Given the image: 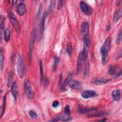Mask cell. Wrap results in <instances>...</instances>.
I'll list each match as a JSON object with an SVG mask.
<instances>
[{"instance_id": "cell-10", "label": "cell", "mask_w": 122, "mask_h": 122, "mask_svg": "<svg viewBox=\"0 0 122 122\" xmlns=\"http://www.w3.org/2000/svg\"><path fill=\"white\" fill-rule=\"evenodd\" d=\"M89 31V25L87 22H83L81 27V34L85 36L88 35Z\"/></svg>"}, {"instance_id": "cell-3", "label": "cell", "mask_w": 122, "mask_h": 122, "mask_svg": "<svg viewBox=\"0 0 122 122\" xmlns=\"http://www.w3.org/2000/svg\"><path fill=\"white\" fill-rule=\"evenodd\" d=\"M36 35H37V30H36V29L35 28L34 30V31L32 33V34L30 44V46H29V49L28 57H29V61L30 63L31 62V60H32V55H33V51L34 49V43H35Z\"/></svg>"}, {"instance_id": "cell-39", "label": "cell", "mask_w": 122, "mask_h": 122, "mask_svg": "<svg viewBox=\"0 0 122 122\" xmlns=\"http://www.w3.org/2000/svg\"><path fill=\"white\" fill-rule=\"evenodd\" d=\"M121 75H122V71H121L119 72V74L116 76V78H118V77H119L120 76H121Z\"/></svg>"}, {"instance_id": "cell-1", "label": "cell", "mask_w": 122, "mask_h": 122, "mask_svg": "<svg viewBox=\"0 0 122 122\" xmlns=\"http://www.w3.org/2000/svg\"><path fill=\"white\" fill-rule=\"evenodd\" d=\"M17 70L19 77L22 79L24 77L25 75L26 69L25 65L24 63L23 56L21 53H19L18 59H17Z\"/></svg>"}, {"instance_id": "cell-23", "label": "cell", "mask_w": 122, "mask_h": 122, "mask_svg": "<svg viewBox=\"0 0 122 122\" xmlns=\"http://www.w3.org/2000/svg\"><path fill=\"white\" fill-rule=\"evenodd\" d=\"M55 3H56L55 1H51L50 4L49 6V7L48 9V11L49 13H51L53 12L54 8L55 7Z\"/></svg>"}, {"instance_id": "cell-34", "label": "cell", "mask_w": 122, "mask_h": 122, "mask_svg": "<svg viewBox=\"0 0 122 122\" xmlns=\"http://www.w3.org/2000/svg\"><path fill=\"white\" fill-rule=\"evenodd\" d=\"M13 72H11L10 74L9 75L8 79V81H7V85L8 86H9L10 84L11 83V81H12L13 77Z\"/></svg>"}, {"instance_id": "cell-33", "label": "cell", "mask_w": 122, "mask_h": 122, "mask_svg": "<svg viewBox=\"0 0 122 122\" xmlns=\"http://www.w3.org/2000/svg\"><path fill=\"white\" fill-rule=\"evenodd\" d=\"M64 112L67 115L69 116L71 115V110H70V106L69 105H66L65 107H64Z\"/></svg>"}, {"instance_id": "cell-26", "label": "cell", "mask_w": 122, "mask_h": 122, "mask_svg": "<svg viewBox=\"0 0 122 122\" xmlns=\"http://www.w3.org/2000/svg\"><path fill=\"white\" fill-rule=\"evenodd\" d=\"M10 37V31L9 29H7L4 33V39L5 42H8L9 41Z\"/></svg>"}, {"instance_id": "cell-2", "label": "cell", "mask_w": 122, "mask_h": 122, "mask_svg": "<svg viewBox=\"0 0 122 122\" xmlns=\"http://www.w3.org/2000/svg\"><path fill=\"white\" fill-rule=\"evenodd\" d=\"M84 48H83V51H82V52H83V54L84 60L85 61H86L87 60V59H88V53L89 51L90 43H91L90 39L88 35L84 36Z\"/></svg>"}, {"instance_id": "cell-9", "label": "cell", "mask_w": 122, "mask_h": 122, "mask_svg": "<svg viewBox=\"0 0 122 122\" xmlns=\"http://www.w3.org/2000/svg\"><path fill=\"white\" fill-rule=\"evenodd\" d=\"M97 93L95 91L93 90H86L84 91L82 93V97L84 99H88L91 97L96 96Z\"/></svg>"}, {"instance_id": "cell-20", "label": "cell", "mask_w": 122, "mask_h": 122, "mask_svg": "<svg viewBox=\"0 0 122 122\" xmlns=\"http://www.w3.org/2000/svg\"><path fill=\"white\" fill-rule=\"evenodd\" d=\"M107 114V112H100L99 113H96L95 114H89L88 115V116L89 117H101L104 116Z\"/></svg>"}, {"instance_id": "cell-40", "label": "cell", "mask_w": 122, "mask_h": 122, "mask_svg": "<svg viewBox=\"0 0 122 122\" xmlns=\"http://www.w3.org/2000/svg\"><path fill=\"white\" fill-rule=\"evenodd\" d=\"M111 28V25L110 24H109V25L108 26H107V28H106V31H109V30Z\"/></svg>"}, {"instance_id": "cell-6", "label": "cell", "mask_w": 122, "mask_h": 122, "mask_svg": "<svg viewBox=\"0 0 122 122\" xmlns=\"http://www.w3.org/2000/svg\"><path fill=\"white\" fill-rule=\"evenodd\" d=\"M80 8L82 12L87 16H90L92 14L93 9L92 7L85 2L82 1L80 3Z\"/></svg>"}, {"instance_id": "cell-30", "label": "cell", "mask_w": 122, "mask_h": 122, "mask_svg": "<svg viewBox=\"0 0 122 122\" xmlns=\"http://www.w3.org/2000/svg\"><path fill=\"white\" fill-rule=\"evenodd\" d=\"M89 70V64L88 62H86L85 63V68L84 69V76H86L87 75V74L88 73Z\"/></svg>"}, {"instance_id": "cell-15", "label": "cell", "mask_w": 122, "mask_h": 122, "mask_svg": "<svg viewBox=\"0 0 122 122\" xmlns=\"http://www.w3.org/2000/svg\"><path fill=\"white\" fill-rule=\"evenodd\" d=\"M112 96L114 100L116 102H118L121 100V92L120 90L117 89L114 90L112 93Z\"/></svg>"}, {"instance_id": "cell-41", "label": "cell", "mask_w": 122, "mask_h": 122, "mask_svg": "<svg viewBox=\"0 0 122 122\" xmlns=\"http://www.w3.org/2000/svg\"><path fill=\"white\" fill-rule=\"evenodd\" d=\"M105 121H106V119H105V120H100V121H103V122Z\"/></svg>"}, {"instance_id": "cell-18", "label": "cell", "mask_w": 122, "mask_h": 122, "mask_svg": "<svg viewBox=\"0 0 122 122\" xmlns=\"http://www.w3.org/2000/svg\"><path fill=\"white\" fill-rule=\"evenodd\" d=\"M4 22H5V18L4 16L1 15V21H0V22H1V24H0V30H1V41L2 40V38H3V32L4 29Z\"/></svg>"}, {"instance_id": "cell-24", "label": "cell", "mask_w": 122, "mask_h": 122, "mask_svg": "<svg viewBox=\"0 0 122 122\" xmlns=\"http://www.w3.org/2000/svg\"><path fill=\"white\" fill-rule=\"evenodd\" d=\"M59 62H60L59 58L57 56H55V57L54 58V66H53V70H54V71H55V72H56L57 67L58 64H59Z\"/></svg>"}, {"instance_id": "cell-37", "label": "cell", "mask_w": 122, "mask_h": 122, "mask_svg": "<svg viewBox=\"0 0 122 122\" xmlns=\"http://www.w3.org/2000/svg\"><path fill=\"white\" fill-rule=\"evenodd\" d=\"M122 57V51L121 50L120 51V52L118 53V56H117V59H120Z\"/></svg>"}, {"instance_id": "cell-31", "label": "cell", "mask_w": 122, "mask_h": 122, "mask_svg": "<svg viewBox=\"0 0 122 122\" xmlns=\"http://www.w3.org/2000/svg\"><path fill=\"white\" fill-rule=\"evenodd\" d=\"M29 115L33 119H36L38 117V115L36 112L33 110H31L29 112Z\"/></svg>"}, {"instance_id": "cell-7", "label": "cell", "mask_w": 122, "mask_h": 122, "mask_svg": "<svg viewBox=\"0 0 122 122\" xmlns=\"http://www.w3.org/2000/svg\"><path fill=\"white\" fill-rule=\"evenodd\" d=\"M109 50L104 48L103 46L101 49V55L102 58V63L103 64H105L109 60Z\"/></svg>"}, {"instance_id": "cell-14", "label": "cell", "mask_w": 122, "mask_h": 122, "mask_svg": "<svg viewBox=\"0 0 122 122\" xmlns=\"http://www.w3.org/2000/svg\"><path fill=\"white\" fill-rule=\"evenodd\" d=\"M17 11L18 14L20 16H22L25 13L26 11V6L23 3H21L19 4L17 8Z\"/></svg>"}, {"instance_id": "cell-11", "label": "cell", "mask_w": 122, "mask_h": 122, "mask_svg": "<svg viewBox=\"0 0 122 122\" xmlns=\"http://www.w3.org/2000/svg\"><path fill=\"white\" fill-rule=\"evenodd\" d=\"M11 92L15 100H16L18 95V85L17 82H14L11 88Z\"/></svg>"}, {"instance_id": "cell-28", "label": "cell", "mask_w": 122, "mask_h": 122, "mask_svg": "<svg viewBox=\"0 0 122 122\" xmlns=\"http://www.w3.org/2000/svg\"><path fill=\"white\" fill-rule=\"evenodd\" d=\"M6 95L5 94L4 97V101H3V106H2V114H1V116L2 117L3 115H4L5 110V107H6Z\"/></svg>"}, {"instance_id": "cell-16", "label": "cell", "mask_w": 122, "mask_h": 122, "mask_svg": "<svg viewBox=\"0 0 122 122\" xmlns=\"http://www.w3.org/2000/svg\"><path fill=\"white\" fill-rule=\"evenodd\" d=\"M110 81V79H103V78H96L92 81V83L97 85H103Z\"/></svg>"}, {"instance_id": "cell-4", "label": "cell", "mask_w": 122, "mask_h": 122, "mask_svg": "<svg viewBox=\"0 0 122 122\" xmlns=\"http://www.w3.org/2000/svg\"><path fill=\"white\" fill-rule=\"evenodd\" d=\"M24 87L25 92L27 97L30 99H33L34 98V92L32 89L30 82L28 79H25L24 82Z\"/></svg>"}, {"instance_id": "cell-27", "label": "cell", "mask_w": 122, "mask_h": 122, "mask_svg": "<svg viewBox=\"0 0 122 122\" xmlns=\"http://www.w3.org/2000/svg\"><path fill=\"white\" fill-rule=\"evenodd\" d=\"M42 3L40 4V5L39 6V8H38V12L36 14V19L37 20H38L40 18V16L42 13Z\"/></svg>"}, {"instance_id": "cell-12", "label": "cell", "mask_w": 122, "mask_h": 122, "mask_svg": "<svg viewBox=\"0 0 122 122\" xmlns=\"http://www.w3.org/2000/svg\"><path fill=\"white\" fill-rule=\"evenodd\" d=\"M84 56H83V52H81L78 58V61H77V73H79L81 69L82 64L83 63V62L84 61Z\"/></svg>"}, {"instance_id": "cell-38", "label": "cell", "mask_w": 122, "mask_h": 122, "mask_svg": "<svg viewBox=\"0 0 122 122\" xmlns=\"http://www.w3.org/2000/svg\"><path fill=\"white\" fill-rule=\"evenodd\" d=\"M17 1H13V7H15L16 6V3H17Z\"/></svg>"}, {"instance_id": "cell-36", "label": "cell", "mask_w": 122, "mask_h": 122, "mask_svg": "<svg viewBox=\"0 0 122 122\" xmlns=\"http://www.w3.org/2000/svg\"><path fill=\"white\" fill-rule=\"evenodd\" d=\"M63 1H60L59 2V4H58V10H60L62 6H63Z\"/></svg>"}, {"instance_id": "cell-13", "label": "cell", "mask_w": 122, "mask_h": 122, "mask_svg": "<svg viewBox=\"0 0 122 122\" xmlns=\"http://www.w3.org/2000/svg\"><path fill=\"white\" fill-rule=\"evenodd\" d=\"M47 12L46 11H44L42 16V20H41V25H40V34L41 35H42L43 33L44 30V26H45V19L47 17Z\"/></svg>"}, {"instance_id": "cell-25", "label": "cell", "mask_w": 122, "mask_h": 122, "mask_svg": "<svg viewBox=\"0 0 122 122\" xmlns=\"http://www.w3.org/2000/svg\"><path fill=\"white\" fill-rule=\"evenodd\" d=\"M40 64V76H41V83L42 84L43 81V64L42 62L41 61L39 62Z\"/></svg>"}, {"instance_id": "cell-35", "label": "cell", "mask_w": 122, "mask_h": 122, "mask_svg": "<svg viewBox=\"0 0 122 122\" xmlns=\"http://www.w3.org/2000/svg\"><path fill=\"white\" fill-rule=\"evenodd\" d=\"M59 105V102L58 101H55L52 104V106L54 108H56Z\"/></svg>"}, {"instance_id": "cell-29", "label": "cell", "mask_w": 122, "mask_h": 122, "mask_svg": "<svg viewBox=\"0 0 122 122\" xmlns=\"http://www.w3.org/2000/svg\"><path fill=\"white\" fill-rule=\"evenodd\" d=\"M122 38V31H120L117 35V37L116 40V43L117 44H119L121 42Z\"/></svg>"}, {"instance_id": "cell-8", "label": "cell", "mask_w": 122, "mask_h": 122, "mask_svg": "<svg viewBox=\"0 0 122 122\" xmlns=\"http://www.w3.org/2000/svg\"><path fill=\"white\" fill-rule=\"evenodd\" d=\"M68 84L72 89H74V90H80L82 88V84L80 82L75 80L71 79L69 81Z\"/></svg>"}, {"instance_id": "cell-32", "label": "cell", "mask_w": 122, "mask_h": 122, "mask_svg": "<svg viewBox=\"0 0 122 122\" xmlns=\"http://www.w3.org/2000/svg\"><path fill=\"white\" fill-rule=\"evenodd\" d=\"M72 46L71 43H68L67 44V52L69 55H71L72 54Z\"/></svg>"}, {"instance_id": "cell-17", "label": "cell", "mask_w": 122, "mask_h": 122, "mask_svg": "<svg viewBox=\"0 0 122 122\" xmlns=\"http://www.w3.org/2000/svg\"><path fill=\"white\" fill-rule=\"evenodd\" d=\"M122 16V11L121 9H117L115 11L114 14V22L116 23L121 18Z\"/></svg>"}, {"instance_id": "cell-19", "label": "cell", "mask_w": 122, "mask_h": 122, "mask_svg": "<svg viewBox=\"0 0 122 122\" xmlns=\"http://www.w3.org/2000/svg\"><path fill=\"white\" fill-rule=\"evenodd\" d=\"M97 110V109L95 108H80L79 111L80 113L84 114L88 112H91Z\"/></svg>"}, {"instance_id": "cell-21", "label": "cell", "mask_w": 122, "mask_h": 122, "mask_svg": "<svg viewBox=\"0 0 122 122\" xmlns=\"http://www.w3.org/2000/svg\"><path fill=\"white\" fill-rule=\"evenodd\" d=\"M117 69H118V66L116 65L112 66L109 69V71H108L109 74L111 76L114 75L116 73Z\"/></svg>"}, {"instance_id": "cell-22", "label": "cell", "mask_w": 122, "mask_h": 122, "mask_svg": "<svg viewBox=\"0 0 122 122\" xmlns=\"http://www.w3.org/2000/svg\"><path fill=\"white\" fill-rule=\"evenodd\" d=\"M0 63H1V71H3L4 68V57L3 55V50H1V52H0Z\"/></svg>"}, {"instance_id": "cell-5", "label": "cell", "mask_w": 122, "mask_h": 122, "mask_svg": "<svg viewBox=\"0 0 122 122\" xmlns=\"http://www.w3.org/2000/svg\"><path fill=\"white\" fill-rule=\"evenodd\" d=\"M9 17L10 21L11 22V23L13 24V25L14 27L16 32L18 33H20V26L19 23L16 18V16L11 11H10L9 12Z\"/></svg>"}]
</instances>
